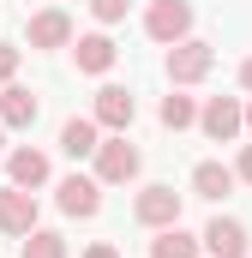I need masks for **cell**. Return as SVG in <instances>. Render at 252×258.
I'll return each instance as SVG.
<instances>
[{"label": "cell", "mask_w": 252, "mask_h": 258, "mask_svg": "<svg viewBox=\"0 0 252 258\" xmlns=\"http://www.w3.org/2000/svg\"><path fill=\"white\" fill-rule=\"evenodd\" d=\"M210 66H216V48H210V42H198V36H186V42H174V48H168L162 72H168V84H174V90H186V84H204V78H210Z\"/></svg>", "instance_id": "1"}, {"label": "cell", "mask_w": 252, "mask_h": 258, "mask_svg": "<svg viewBox=\"0 0 252 258\" xmlns=\"http://www.w3.org/2000/svg\"><path fill=\"white\" fill-rule=\"evenodd\" d=\"M138 168H144L138 144H132L126 132H108L102 150H96V180H102V186H126V180H138Z\"/></svg>", "instance_id": "2"}, {"label": "cell", "mask_w": 252, "mask_h": 258, "mask_svg": "<svg viewBox=\"0 0 252 258\" xmlns=\"http://www.w3.org/2000/svg\"><path fill=\"white\" fill-rule=\"evenodd\" d=\"M144 36L162 42V48L186 42V36H192V6H186V0H150V12H144Z\"/></svg>", "instance_id": "3"}, {"label": "cell", "mask_w": 252, "mask_h": 258, "mask_svg": "<svg viewBox=\"0 0 252 258\" xmlns=\"http://www.w3.org/2000/svg\"><path fill=\"white\" fill-rule=\"evenodd\" d=\"M198 126L210 144H234L240 132H246V102L240 96H210L204 108H198Z\"/></svg>", "instance_id": "4"}, {"label": "cell", "mask_w": 252, "mask_h": 258, "mask_svg": "<svg viewBox=\"0 0 252 258\" xmlns=\"http://www.w3.org/2000/svg\"><path fill=\"white\" fill-rule=\"evenodd\" d=\"M180 204H186V198L174 192V186H162V180H156V186H138L132 216H138L144 228H174V222H180Z\"/></svg>", "instance_id": "5"}, {"label": "cell", "mask_w": 252, "mask_h": 258, "mask_svg": "<svg viewBox=\"0 0 252 258\" xmlns=\"http://www.w3.org/2000/svg\"><path fill=\"white\" fill-rule=\"evenodd\" d=\"M6 180L24 186V192H42V186L54 180V162H48L36 144H18V150H6Z\"/></svg>", "instance_id": "6"}, {"label": "cell", "mask_w": 252, "mask_h": 258, "mask_svg": "<svg viewBox=\"0 0 252 258\" xmlns=\"http://www.w3.org/2000/svg\"><path fill=\"white\" fill-rule=\"evenodd\" d=\"M90 114H96V126H102V132H132V120H138V96H132L126 84H102Z\"/></svg>", "instance_id": "7"}, {"label": "cell", "mask_w": 252, "mask_h": 258, "mask_svg": "<svg viewBox=\"0 0 252 258\" xmlns=\"http://www.w3.org/2000/svg\"><path fill=\"white\" fill-rule=\"evenodd\" d=\"M54 204H60V216H96L102 210V180L96 174H66L60 186H54Z\"/></svg>", "instance_id": "8"}, {"label": "cell", "mask_w": 252, "mask_h": 258, "mask_svg": "<svg viewBox=\"0 0 252 258\" xmlns=\"http://www.w3.org/2000/svg\"><path fill=\"white\" fill-rule=\"evenodd\" d=\"M204 252H210V258H246L252 252L246 222H234V216H210V222H204Z\"/></svg>", "instance_id": "9"}, {"label": "cell", "mask_w": 252, "mask_h": 258, "mask_svg": "<svg viewBox=\"0 0 252 258\" xmlns=\"http://www.w3.org/2000/svg\"><path fill=\"white\" fill-rule=\"evenodd\" d=\"M30 228H36V192H24V186L6 180L0 186V234H18L24 240Z\"/></svg>", "instance_id": "10"}, {"label": "cell", "mask_w": 252, "mask_h": 258, "mask_svg": "<svg viewBox=\"0 0 252 258\" xmlns=\"http://www.w3.org/2000/svg\"><path fill=\"white\" fill-rule=\"evenodd\" d=\"M24 36H30V48H72V18L60 6H42V12H30Z\"/></svg>", "instance_id": "11"}, {"label": "cell", "mask_w": 252, "mask_h": 258, "mask_svg": "<svg viewBox=\"0 0 252 258\" xmlns=\"http://www.w3.org/2000/svg\"><path fill=\"white\" fill-rule=\"evenodd\" d=\"M72 60H78V72H84V78H102V72H114L120 48H114V36H108V30H90V36H78Z\"/></svg>", "instance_id": "12"}, {"label": "cell", "mask_w": 252, "mask_h": 258, "mask_svg": "<svg viewBox=\"0 0 252 258\" xmlns=\"http://www.w3.org/2000/svg\"><path fill=\"white\" fill-rule=\"evenodd\" d=\"M36 114H42V102H36L24 84H6V90H0V126L6 132H30Z\"/></svg>", "instance_id": "13"}, {"label": "cell", "mask_w": 252, "mask_h": 258, "mask_svg": "<svg viewBox=\"0 0 252 258\" xmlns=\"http://www.w3.org/2000/svg\"><path fill=\"white\" fill-rule=\"evenodd\" d=\"M60 150L72 156V162L96 156V150H102V126H96V114H72V120L60 126Z\"/></svg>", "instance_id": "14"}, {"label": "cell", "mask_w": 252, "mask_h": 258, "mask_svg": "<svg viewBox=\"0 0 252 258\" xmlns=\"http://www.w3.org/2000/svg\"><path fill=\"white\" fill-rule=\"evenodd\" d=\"M234 186H240L234 162H198V168H192V192H198V198H210V204H222Z\"/></svg>", "instance_id": "15"}, {"label": "cell", "mask_w": 252, "mask_h": 258, "mask_svg": "<svg viewBox=\"0 0 252 258\" xmlns=\"http://www.w3.org/2000/svg\"><path fill=\"white\" fill-rule=\"evenodd\" d=\"M150 258H204V234H186L180 222H174V228H156Z\"/></svg>", "instance_id": "16"}, {"label": "cell", "mask_w": 252, "mask_h": 258, "mask_svg": "<svg viewBox=\"0 0 252 258\" xmlns=\"http://www.w3.org/2000/svg\"><path fill=\"white\" fill-rule=\"evenodd\" d=\"M156 120H162L168 132H186V126H198V102H192L186 90H168L162 108H156Z\"/></svg>", "instance_id": "17"}, {"label": "cell", "mask_w": 252, "mask_h": 258, "mask_svg": "<svg viewBox=\"0 0 252 258\" xmlns=\"http://www.w3.org/2000/svg\"><path fill=\"white\" fill-rule=\"evenodd\" d=\"M18 258H66V234H54V228H30V234L18 240Z\"/></svg>", "instance_id": "18"}, {"label": "cell", "mask_w": 252, "mask_h": 258, "mask_svg": "<svg viewBox=\"0 0 252 258\" xmlns=\"http://www.w3.org/2000/svg\"><path fill=\"white\" fill-rule=\"evenodd\" d=\"M126 6H132V0H90V18H96V24H120Z\"/></svg>", "instance_id": "19"}, {"label": "cell", "mask_w": 252, "mask_h": 258, "mask_svg": "<svg viewBox=\"0 0 252 258\" xmlns=\"http://www.w3.org/2000/svg\"><path fill=\"white\" fill-rule=\"evenodd\" d=\"M18 60H24V48H18V42H0V90L18 78Z\"/></svg>", "instance_id": "20"}, {"label": "cell", "mask_w": 252, "mask_h": 258, "mask_svg": "<svg viewBox=\"0 0 252 258\" xmlns=\"http://www.w3.org/2000/svg\"><path fill=\"white\" fill-rule=\"evenodd\" d=\"M234 174H240V186H252V144H240V156H234Z\"/></svg>", "instance_id": "21"}, {"label": "cell", "mask_w": 252, "mask_h": 258, "mask_svg": "<svg viewBox=\"0 0 252 258\" xmlns=\"http://www.w3.org/2000/svg\"><path fill=\"white\" fill-rule=\"evenodd\" d=\"M84 258H120V246H108V240H96V246H84Z\"/></svg>", "instance_id": "22"}, {"label": "cell", "mask_w": 252, "mask_h": 258, "mask_svg": "<svg viewBox=\"0 0 252 258\" xmlns=\"http://www.w3.org/2000/svg\"><path fill=\"white\" fill-rule=\"evenodd\" d=\"M240 90H246V96H252V54H246V60H240Z\"/></svg>", "instance_id": "23"}, {"label": "cell", "mask_w": 252, "mask_h": 258, "mask_svg": "<svg viewBox=\"0 0 252 258\" xmlns=\"http://www.w3.org/2000/svg\"><path fill=\"white\" fill-rule=\"evenodd\" d=\"M246 132H252V102H246Z\"/></svg>", "instance_id": "24"}, {"label": "cell", "mask_w": 252, "mask_h": 258, "mask_svg": "<svg viewBox=\"0 0 252 258\" xmlns=\"http://www.w3.org/2000/svg\"><path fill=\"white\" fill-rule=\"evenodd\" d=\"M0 150H6V126H0Z\"/></svg>", "instance_id": "25"}]
</instances>
